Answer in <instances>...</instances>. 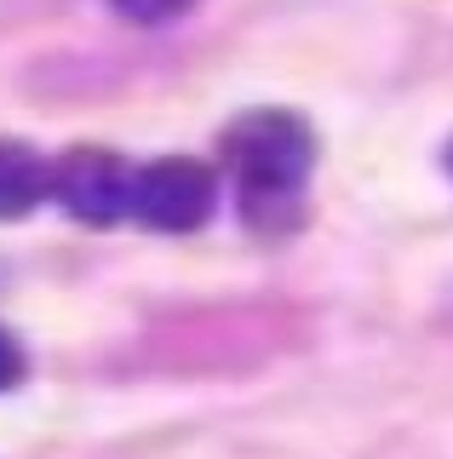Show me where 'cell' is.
Here are the masks:
<instances>
[{
	"mask_svg": "<svg viewBox=\"0 0 453 459\" xmlns=\"http://www.w3.org/2000/svg\"><path fill=\"white\" fill-rule=\"evenodd\" d=\"M224 161L242 178L247 207L259 201H293L316 161V133L293 109H247L224 126Z\"/></svg>",
	"mask_w": 453,
	"mask_h": 459,
	"instance_id": "6da1fadb",
	"label": "cell"
},
{
	"mask_svg": "<svg viewBox=\"0 0 453 459\" xmlns=\"http://www.w3.org/2000/svg\"><path fill=\"white\" fill-rule=\"evenodd\" d=\"M18 379H23V351H18V339L0 327V391H12Z\"/></svg>",
	"mask_w": 453,
	"mask_h": 459,
	"instance_id": "8992f818",
	"label": "cell"
},
{
	"mask_svg": "<svg viewBox=\"0 0 453 459\" xmlns=\"http://www.w3.org/2000/svg\"><path fill=\"white\" fill-rule=\"evenodd\" d=\"M132 178L138 172L126 167L121 155L81 143V150H69L64 161L52 167V195H58V207L81 224H115V219L132 212Z\"/></svg>",
	"mask_w": 453,
	"mask_h": 459,
	"instance_id": "3957f363",
	"label": "cell"
},
{
	"mask_svg": "<svg viewBox=\"0 0 453 459\" xmlns=\"http://www.w3.org/2000/svg\"><path fill=\"white\" fill-rule=\"evenodd\" d=\"M448 167H453V143H448Z\"/></svg>",
	"mask_w": 453,
	"mask_h": 459,
	"instance_id": "52a82bcc",
	"label": "cell"
},
{
	"mask_svg": "<svg viewBox=\"0 0 453 459\" xmlns=\"http://www.w3.org/2000/svg\"><path fill=\"white\" fill-rule=\"evenodd\" d=\"M47 195H52V167L40 161V150L0 138V219H23Z\"/></svg>",
	"mask_w": 453,
	"mask_h": 459,
	"instance_id": "277c9868",
	"label": "cell"
},
{
	"mask_svg": "<svg viewBox=\"0 0 453 459\" xmlns=\"http://www.w3.org/2000/svg\"><path fill=\"white\" fill-rule=\"evenodd\" d=\"M109 6H115L126 23H173V18H184V12L195 6V0H109Z\"/></svg>",
	"mask_w": 453,
	"mask_h": 459,
	"instance_id": "5b68a950",
	"label": "cell"
},
{
	"mask_svg": "<svg viewBox=\"0 0 453 459\" xmlns=\"http://www.w3.org/2000/svg\"><path fill=\"white\" fill-rule=\"evenodd\" d=\"M212 201H218V178L190 155L150 161L132 178V219H144L150 230H173V236L201 230L212 219Z\"/></svg>",
	"mask_w": 453,
	"mask_h": 459,
	"instance_id": "7a4b0ae2",
	"label": "cell"
}]
</instances>
